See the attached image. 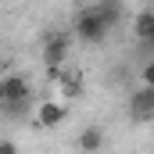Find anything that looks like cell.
<instances>
[{
	"label": "cell",
	"instance_id": "ba28073f",
	"mask_svg": "<svg viewBox=\"0 0 154 154\" xmlns=\"http://www.w3.org/2000/svg\"><path fill=\"white\" fill-rule=\"evenodd\" d=\"M54 79H57V86H61V97H79V93H82V75H79L75 68H61Z\"/></svg>",
	"mask_w": 154,
	"mask_h": 154
},
{
	"label": "cell",
	"instance_id": "3957f363",
	"mask_svg": "<svg viewBox=\"0 0 154 154\" xmlns=\"http://www.w3.org/2000/svg\"><path fill=\"white\" fill-rule=\"evenodd\" d=\"M29 97H32V86L25 75H0V108L29 104Z\"/></svg>",
	"mask_w": 154,
	"mask_h": 154
},
{
	"label": "cell",
	"instance_id": "8992f818",
	"mask_svg": "<svg viewBox=\"0 0 154 154\" xmlns=\"http://www.w3.org/2000/svg\"><path fill=\"white\" fill-rule=\"evenodd\" d=\"M133 36H136V43H143V47L154 39V11L151 7H140L133 14Z\"/></svg>",
	"mask_w": 154,
	"mask_h": 154
},
{
	"label": "cell",
	"instance_id": "6da1fadb",
	"mask_svg": "<svg viewBox=\"0 0 154 154\" xmlns=\"http://www.w3.org/2000/svg\"><path fill=\"white\" fill-rule=\"evenodd\" d=\"M68 54H72V32H47L43 36V43H39V61L47 65L50 79L68 65Z\"/></svg>",
	"mask_w": 154,
	"mask_h": 154
},
{
	"label": "cell",
	"instance_id": "5b68a950",
	"mask_svg": "<svg viewBox=\"0 0 154 154\" xmlns=\"http://www.w3.org/2000/svg\"><path fill=\"white\" fill-rule=\"evenodd\" d=\"M68 118V108L65 104H57V100H39L36 108V125L39 129H54V125H61Z\"/></svg>",
	"mask_w": 154,
	"mask_h": 154
},
{
	"label": "cell",
	"instance_id": "30bf717a",
	"mask_svg": "<svg viewBox=\"0 0 154 154\" xmlns=\"http://www.w3.org/2000/svg\"><path fill=\"white\" fill-rule=\"evenodd\" d=\"M14 151H18L14 140H0V154H14Z\"/></svg>",
	"mask_w": 154,
	"mask_h": 154
},
{
	"label": "cell",
	"instance_id": "277c9868",
	"mask_svg": "<svg viewBox=\"0 0 154 154\" xmlns=\"http://www.w3.org/2000/svg\"><path fill=\"white\" fill-rule=\"evenodd\" d=\"M129 118L133 122H151L154 118V86L151 82H143L140 90H133V97H129Z\"/></svg>",
	"mask_w": 154,
	"mask_h": 154
},
{
	"label": "cell",
	"instance_id": "52a82bcc",
	"mask_svg": "<svg viewBox=\"0 0 154 154\" xmlns=\"http://www.w3.org/2000/svg\"><path fill=\"white\" fill-rule=\"evenodd\" d=\"M93 11L104 18V25H108V29H115L118 22H122V14H125V4H122V0H97V4H93Z\"/></svg>",
	"mask_w": 154,
	"mask_h": 154
},
{
	"label": "cell",
	"instance_id": "7a4b0ae2",
	"mask_svg": "<svg viewBox=\"0 0 154 154\" xmlns=\"http://www.w3.org/2000/svg\"><path fill=\"white\" fill-rule=\"evenodd\" d=\"M108 25H104V18L93 11V7H86V11H79L75 22H72V36L82 39V43H90V47H97V43H104L108 39Z\"/></svg>",
	"mask_w": 154,
	"mask_h": 154
},
{
	"label": "cell",
	"instance_id": "9c48e42d",
	"mask_svg": "<svg viewBox=\"0 0 154 154\" xmlns=\"http://www.w3.org/2000/svg\"><path fill=\"white\" fill-rule=\"evenodd\" d=\"M79 151H100V147H104V129H100V125H86V129H82V133H79Z\"/></svg>",
	"mask_w": 154,
	"mask_h": 154
},
{
	"label": "cell",
	"instance_id": "8fae6325",
	"mask_svg": "<svg viewBox=\"0 0 154 154\" xmlns=\"http://www.w3.org/2000/svg\"><path fill=\"white\" fill-rule=\"evenodd\" d=\"M140 79H143V82H151V86H154V65H143V75H140Z\"/></svg>",
	"mask_w": 154,
	"mask_h": 154
}]
</instances>
